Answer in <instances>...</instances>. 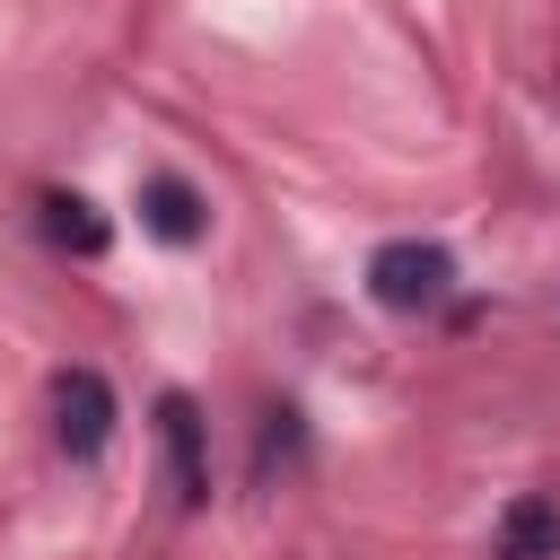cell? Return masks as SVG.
Instances as JSON below:
<instances>
[{
	"instance_id": "5",
	"label": "cell",
	"mask_w": 560,
	"mask_h": 560,
	"mask_svg": "<svg viewBox=\"0 0 560 560\" xmlns=\"http://www.w3.org/2000/svg\"><path fill=\"white\" fill-rule=\"evenodd\" d=\"M35 210H44V236H52L61 254H105V236H114L105 210H96L88 192H44Z\"/></svg>"
},
{
	"instance_id": "6",
	"label": "cell",
	"mask_w": 560,
	"mask_h": 560,
	"mask_svg": "<svg viewBox=\"0 0 560 560\" xmlns=\"http://www.w3.org/2000/svg\"><path fill=\"white\" fill-rule=\"evenodd\" d=\"M560 551V508L551 499H508L499 516V560H551Z\"/></svg>"
},
{
	"instance_id": "3",
	"label": "cell",
	"mask_w": 560,
	"mask_h": 560,
	"mask_svg": "<svg viewBox=\"0 0 560 560\" xmlns=\"http://www.w3.org/2000/svg\"><path fill=\"white\" fill-rule=\"evenodd\" d=\"M158 438H166V464H175V499L201 508V499H210V455H201V411H192V394H166V402H158Z\"/></svg>"
},
{
	"instance_id": "2",
	"label": "cell",
	"mask_w": 560,
	"mask_h": 560,
	"mask_svg": "<svg viewBox=\"0 0 560 560\" xmlns=\"http://www.w3.org/2000/svg\"><path fill=\"white\" fill-rule=\"evenodd\" d=\"M52 438H61V455H105V438H114V385L96 376V368H61L52 376Z\"/></svg>"
},
{
	"instance_id": "1",
	"label": "cell",
	"mask_w": 560,
	"mask_h": 560,
	"mask_svg": "<svg viewBox=\"0 0 560 560\" xmlns=\"http://www.w3.org/2000/svg\"><path fill=\"white\" fill-rule=\"evenodd\" d=\"M368 298L394 306V315H420V306H446L455 298V254L429 245V236H394L368 254Z\"/></svg>"
},
{
	"instance_id": "4",
	"label": "cell",
	"mask_w": 560,
	"mask_h": 560,
	"mask_svg": "<svg viewBox=\"0 0 560 560\" xmlns=\"http://www.w3.org/2000/svg\"><path fill=\"white\" fill-rule=\"evenodd\" d=\"M140 228L166 236V245H192V236L210 228V210H201V192H192L184 175H149V184H140Z\"/></svg>"
}]
</instances>
